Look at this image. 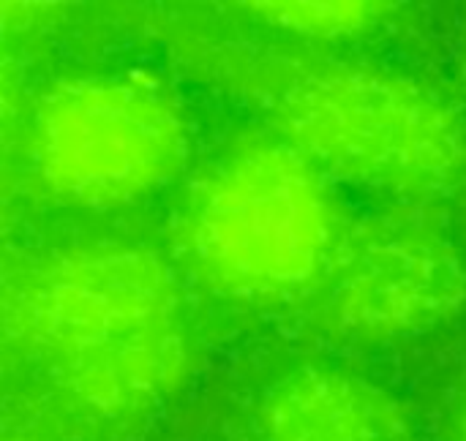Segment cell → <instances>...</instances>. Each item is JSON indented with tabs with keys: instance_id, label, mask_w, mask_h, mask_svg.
Here are the masks:
<instances>
[{
	"instance_id": "obj_1",
	"label": "cell",
	"mask_w": 466,
	"mask_h": 441,
	"mask_svg": "<svg viewBox=\"0 0 466 441\" xmlns=\"http://www.w3.org/2000/svg\"><path fill=\"white\" fill-rule=\"evenodd\" d=\"M175 240L216 295L289 303L325 284L344 243L322 172L284 139H246L186 188Z\"/></svg>"
},
{
	"instance_id": "obj_2",
	"label": "cell",
	"mask_w": 466,
	"mask_h": 441,
	"mask_svg": "<svg viewBox=\"0 0 466 441\" xmlns=\"http://www.w3.org/2000/svg\"><path fill=\"white\" fill-rule=\"evenodd\" d=\"M281 139L319 172L399 196H437L466 172L459 115L420 82L371 65L287 74L268 98Z\"/></svg>"
},
{
	"instance_id": "obj_3",
	"label": "cell",
	"mask_w": 466,
	"mask_h": 441,
	"mask_svg": "<svg viewBox=\"0 0 466 441\" xmlns=\"http://www.w3.org/2000/svg\"><path fill=\"white\" fill-rule=\"evenodd\" d=\"M188 158V123L156 82L93 74L49 87L33 117V164L52 194L120 207L167 185Z\"/></svg>"
},
{
	"instance_id": "obj_4",
	"label": "cell",
	"mask_w": 466,
	"mask_h": 441,
	"mask_svg": "<svg viewBox=\"0 0 466 441\" xmlns=\"http://www.w3.org/2000/svg\"><path fill=\"white\" fill-rule=\"evenodd\" d=\"M177 322L169 265L137 246H85L22 270L3 295L8 341L49 360Z\"/></svg>"
},
{
	"instance_id": "obj_5",
	"label": "cell",
	"mask_w": 466,
	"mask_h": 441,
	"mask_svg": "<svg viewBox=\"0 0 466 441\" xmlns=\"http://www.w3.org/2000/svg\"><path fill=\"white\" fill-rule=\"evenodd\" d=\"M325 286L333 327L385 341L451 319L466 300V265L440 226L396 213L344 237Z\"/></svg>"
},
{
	"instance_id": "obj_6",
	"label": "cell",
	"mask_w": 466,
	"mask_h": 441,
	"mask_svg": "<svg viewBox=\"0 0 466 441\" xmlns=\"http://www.w3.org/2000/svg\"><path fill=\"white\" fill-rule=\"evenodd\" d=\"M188 374V344L177 322L49 360L60 396L98 420H134L177 390Z\"/></svg>"
},
{
	"instance_id": "obj_7",
	"label": "cell",
	"mask_w": 466,
	"mask_h": 441,
	"mask_svg": "<svg viewBox=\"0 0 466 441\" xmlns=\"http://www.w3.org/2000/svg\"><path fill=\"white\" fill-rule=\"evenodd\" d=\"M259 417L265 441H412L410 417L388 390L336 368L284 376Z\"/></svg>"
},
{
	"instance_id": "obj_8",
	"label": "cell",
	"mask_w": 466,
	"mask_h": 441,
	"mask_svg": "<svg viewBox=\"0 0 466 441\" xmlns=\"http://www.w3.org/2000/svg\"><path fill=\"white\" fill-rule=\"evenodd\" d=\"M390 5L385 3H248V11L262 22L276 25L289 33L317 35V38H339L355 35L371 27Z\"/></svg>"
},
{
	"instance_id": "obj_9",
	"label": "cell",
	"mask_w": 466,
	"mask_h": 441,
	"mask_svg": "<svg viewBox=\"0 0 466 441\" xmlns=\"http://www.w3.org/2000/svg\"><path fill=\"white\" fill-rule=\"evenodd\" d=\"M451 441H466V396L456 409V417L451 426Z\"/></svg>"
},
{
	"instance_id": "obj_10",
	"label": "cell",
	"mask_w": 466,
	"mask_h": 441,
	"mask_svg": "<svg viewBox=\"0 0 466 441\" xmlns=\"http://www.w3.org/2000/svg\"><path fill=\"white\" fill-rule=\"evenodd\" d=\"M3 441H33V439H27L25 434H8Z\"/></svg>"
}]
</instances>
